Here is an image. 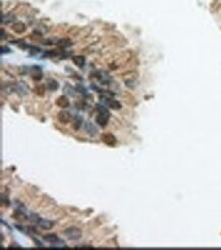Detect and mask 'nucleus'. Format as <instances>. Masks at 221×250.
<instances>
[{
	"label": "nucleus",
	"instance_id": "423d86ee",
	"mask_svg": "<svg viewBox=\"0 0 221 250\" xmlns=\"http://www.w3.org/2000/svg\"><path fill=\"white\" fill-rule=\"evenodd\" d=\"M40 228L44 229V230H50V229L53 227V222L51 220H43V218H39L38 222L36 223Z\"/></svg>",
	"mask_w": 221,
	"mask_h": 250
},
{
	"label": "nucleus",
	"instance_id": "1a4fd4ad",
	"mask_svg": "<svg viewBox=\"0 0 221 250\" xmlns=\"http://www.w3.org/2000/svg\"><path fill=\"white\" fill-rule=\"evenodd\" d=\"M11 28H12V30L16 33H23L26 30V26H25V24H23L22 22H17V23H15V24H13Z\"/></svg>",
	"mask_w": 221,
	"mask_h": 250
},
{
	"label": "nucleus",
	"instance_id": "20e7f679",
	"mask_svg": "<svg viewBox=\"0 0 221 250\" xmlns=\"http://www.w3.org/2000/svg\"><path fill=\"white\" fill-rule=\"evenodd\" d=\"M101 100H102V102H104L105 105L109 106V107L113 108V109H119V108L121 107V104H120L119 102L114 99H111V98H107V97H105V96H103V98H102Z\"/></svg>",
	"mask_w": 221,
	"mask_h": 250
},
{
	"label": "nucleus",
	"instance_id": "7ed1b4c3",
	"mask_svg": "<svg viewBox=\"0 0 221 250\" xmlns=\"http://www.w3.org/2000/svg\"><path fill=\"white\" fill-rule=\"evenodd\" d=\"M44 240H45L46 242H48V243L52 244L53 246H58V247H63L62 245H64V243H63L61 240L59 239V238L57 237L56 235H54V234H47V235L44 236L43 238Z\"/></svg>",
	"mask_w": 221,
	"mask_h": 250
},
{
	"label": "nucleus",
	"instance_id": "39448f33",
	"mask_svg": "<svg viewBox=\"0 0 221 250\" xmlns=\"http://www.w3.org/2000/svg\"><path fill=\"white\" fill-rule=\"evenodd\" d=\"M102 141H103L104 143H106L107 145H111V146H113V145L116 144V139L115 137L112 135V134L110 133H107V134H104V135H102L101 137Z\"/></svg>",
	"mask_w": 221,
	"mask_h": 250
},
{
	"label": "nucleus",
	"instance_id": "9b49d317",
	"mask_svg": "<svg viewBox=\"0 0 221 250\" xmlns=\"http://www.w3.org/2000/svg\"><path fill=\"white\" fill-rule=\"evenodd\" d=\"M85 130L87 131V133L90 134V135H95L97 133V129L95 128V126L92 123H86L85 125Z\"/></svg>",
	"mask_w": 221,
	"mask_h": 250
},
{
	"label": "nucleus",
	"instance_id": "ddd939ff",
	"mask_svg": "<svg viewBox=\"0 0 221 250\" xmlns=\"http://www.w3.org/2000/svg\"><path fill=\"white\" fill-rule=\"evenodd\" d=\"M73 60L77 67H84V65H85V57L84 56H75V57L73 58Z\"/></svg>",
	"mask_w": 221,
	"mask_h": 250
},
{
	"label": "nucleus",
	"instance_id": "4468645a",
	"mask_svg": "<svg viewBox=\"0 0 221 250\" xmlns=\"http://www.w3.org/2000/svg\"><path fill=\"white\" fill-rule=\"evenodd\" d=\"M47 87L49 90L54 91L58 88V83L56 82L55 80H53V79H49V80H48V83H47Z\"/></svg>",
	"mask_w": 221,
	"mask_h": 250
},
{
	"label": "nucleus",
	"instance_id": "2eb2a0df",
	"mask_svg": "<svg viewBox=\"0 0 221 250\" xmlns=\"http://www.w3.org/2000/svg\"><path fill=\"white\" fill-rule=\"evenodd\" d=\"M44 91H45V87L44 86H39L36 88V93L39 95H43L44 94Z\"/></svg>",
	"mask_w": 221,
	"mask_h": 250
},
{
	"label": "nucleus",
	"instance_id": "6e6552de",
	"mask_svg": "<svg viewBox=\"0 0 221 250\" xmlns=\"http://www.w3.org/2000/svg\"><path fill=\"white\" fill-rule=\"evenodd\" d=\"M56 104H57L59 107H62V108L68 107L69 100L67 99V97H65V96H60L57 99V101H56Z\"/></svg>",
	"mask_w": 221,
	"mask_h": 250
},
{
	"label": "nucleus",
	"instance_id": "9d476101",
	"mask_svg": "<svg viewBox=\"0 0 221 250\" xmlns=\"http://www.w3.org/2000/svg\"><path fill=\"white\" fill-rule=\"evenodd\" d=\"M14 90H15V92H17L18 94L24 95V94H26L27 91H28V87H27L26 85H25L24 83L22 82V83H19L18 85H16V86H15Z\"/></svg>",
	"mask_w": 221,
	"mask_h": 250
},
{
	"label": "nucleus",
	"instance_id": "f03ea898",
	"mask_svg": "<svg viewBox=\"0 0 221 250\" xmlns=\"http://www.w3.org/2000/svg\"><path fill=\"white\" fill-rule=\"evenodd\" d=\"M64 235L66 236V238L69 240H77L82 236V232H81L79 229L71 227V228H68L64 231Z\"/></svg>",
	"mask_w": 221,
	"mask_h": 250
},
{
	"label": "nucleus",
	"instance_id": "f257e3e1",
	"mask_svg": "<svg viewBox=\"0 0 221 250\" xmlns=\"http://www.w3.org/2000/svg\"><path fill=\"white\" fill-rule=\"evenodd\" d=\"M97 110H98L99 113L96 117V123L99 126H101V127H105L110 117L109 111L106 109V107H104L102 105H99V104L97 105Z\"/></svg>",
	"mask_w": 221,
	"mask_h": 250
},
{
	"label": "nucleus",
	"instance_id": "f8f14e48",
	"mask_svg": "<svg viewBox=\"0 0 221 250\" xmlns=\"http://www.w3.org/2000/svg\"><path fill=\"white\" fill-rule=\"evenodd\" d=\"M14 20V15L11 14V13H6V14L2 15V19H1V23L2 24H8V23H11L12 21Z\"/></svg>",
	"mask_w": 221,
	"mask_h": 250
},
{
	"label": "nucleus",
	"instance_id": "0eeeda50",
	"mask_svg": "<svg viewBox=\"0 0 221 250\" xmlns=\"http://www.w3.org/2000/svg\"><path fill=\"white\" fill-rule=\"evenodd\" d=\"M70 119H71L70 113H68L67 111H60L59 113H58V120H59L60 123L67 124V123H69Z\"/></svg>",
	"mask_w": 221,
	"mask_h": 250
}]
</instances>
